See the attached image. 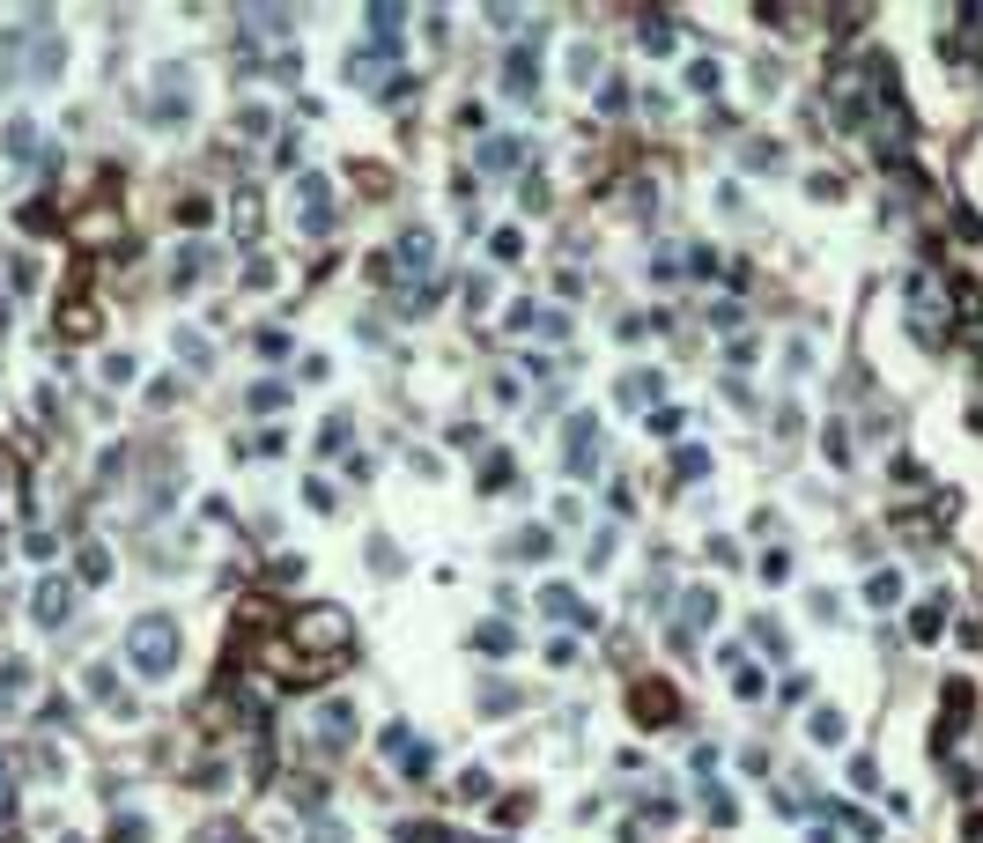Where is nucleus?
Returning a JSON list of instances; mask_svg holds the SVG:
<instances>
[{
    "label": "nucleus",
    "mask_w": 983,
    "mask_h": 843,
    "mask_svg": "<svg viewBox=\"0 0 983 843\" xmlns=\"http://www.w3.org/2000/svg\"><path fill=\"white\" fill-rule=\"evenodd\" d=\"M289 636H296V644L311 651L318 666H333L340 651H348V614H340V607H304V614H296V629H289Z\"/></svg>",
    "instance_id": "1"
},
{
    "label": "nucleus",
    "mask_w": 983,
    "mask_h": 843,
    "mask_svg": "<svg viewBox=\"0 0 983 843\" xmlns=\"http://www.w3.org/2000/svg\"><path fill=\"white\" fill-rule=\"evenodd\" d=\"M126 651H134V666H141V673H170V666H178V622L148 614V622H134Z\"/></svg>",
    "instance_id": "2"
},
{
    "label": "nucleus",
    "mask_w": 983,
    "mask_h": 843,
    "mask_svg": "<svg viewBox=\"0 0 983 843\" xmlns=\"http://www.w3.org/2000/svg\"><path fill=\"white\" fill-rule=\"evenodd\" d=\"M910 326L924 333V341H947V296H939V274H917L910 281Z\"/></svg>",
    "instance_id": "3"
},
{
    "label": "nucleus",
    "mask_w": 983,
    "mask_h": 843,
    "mask_svg": "<svg viewBox=\"0 0 983 843\" xmlns=\"http://www.w3.org/2000/svg\"><path fill=\"white\" fill-rule=\"evenodd\" d=\"M562 459H570V474H592L599 466V422L592 415H577L570 429H562Z\"/></svg>",
    "instance_id": "4"
},
{
    "label": "nucleus",
    "mask_w": 983,
    "mask_h": 843,
    "mask_svg": "<svg viewBox=\"0 0 983 843\" xmlns=\"http://www.w3.org/2000/svg\"><path fill=\"white\" fill-rule=\"evenodd\" d=\"M30 614H37L45 629H60L67 614H74V585H67V577H45V585H37V599H30Z\"/></svg>",
    "instance_id": "5"
},
{
    "label": "nucleus",
    "mask_w": 983,
    "mask_h": 843,
    "mask_svg": "<svg viewBox=\"0 0 983 843\" xmlns=\"http://www.w3.org/2000/svg\"><path fill=\"white\" fill-rule=\"evenodd\" d=\"M326 208H333V185H326V178H304V230H311V237H326V230H333V215H326Z\"/></svg>",
    "instance_id": "6"
},
{
    "label": "nucleus",
    "mask_w": 983,
    "mask_h": 843,
    "mask_svg": "<svg viewBox=\"0 0 983 843\" xmlns=\"http://www.w3.org/2000/svg\"><path fill=\"white\" fill-rule=\"evenodd\" d=\"M629 703H636V718H644V725H666V718H673V696H666V681H644Z\"/></svg>",
    "instance_id": "7"
},
{
    "label": "nucleus",
    "mask_w": 983,
    "mask_h": 843,
    "mask_svg": "<svg viewBox=\"0 0 983 843\" xmlns=\"http://www.w3.org/2000/svg\"><path fill=\"white\" fill-rule=\"evenodd\" d=\"M503 89H510V97H525V104H533V45H518V52L503 60Z\"/></svg>",
    "instance_id": "8"
},
{
    "label": "nucleus",
    "mask_w": 983,
    "mask_h": 843,
    "mask_svg": "<svg viewBox=\"0 0 983 843\" xmlns=\"http://www.w3.org/2000/svg\"><path fill=\"white\" fill-rule=\"evenodd\" d=\"M74 237H82V245H111V237H119V215H111V208H89L82 222H74Z\"/></svg>",
    "instance_id": "9"
},
{
    "label": "nucleus",
    "mask_w": 983,
    "mask_h": 843,
    "mask_svg": "<svg viewBox=\"0 0 983 843\" xmlns=\"http://www.w3.org/2000/svg\"><path fill=\"white\" fill-rule=\"evenodd\" d=\"M429 259H437L429 230H407V237H400V267H407V274H429Z\"/></svg>",
    "instance_id": "10"
},
{
    "label": "nucleus",
    "mask_w": 983,
    "mask_h": 843,
    "mask_svg": "<svg viewBox=\"0 0 983 843\" xmlns=\"http://www.w3.org/2000/svg\"><path fill=\"white\" fill-rule=\"evenodd\" d=\"M481 163H488V171H518V163H525V141H488Z\"/></svg>",
    "instance_id": "11"
},
{
    "label": "nucleus",
    "mask_w": 983,
    "mask_h": 843,
    "mask_svg": "<svg viewBox=\"0 0 983 843\" xmlns=\"http://www.w3.org/2000/svg\"><path fill=\"white\" fill-rule=\"evenodd\" d=\"M30 148H37V126H30V119H15V126H8V163H37Z\"/></svg>",
    "instance_id": "12"
},
{
    "label": "nucleus",
    "mask_w": 983,
    "mask_h": 843,
    "mask_svg": "<svg viewBox=\"0 0 983 843\" xmlns=\"http://www.w3.org/2000/svg\"><path fill=\"white\" fill-rule=\"evenodd\" d=\"M207 267H215V252H207V245H185L178 252V281H200Z\"/></svg>",
    "instance_id": "13"
},
{
    "label": "nucleus",
    "mask_w": 983,
    "mask_h": 843,
    "mask_svg": "<svg viewBox=\"0 0 983 843\" xmlns=\"http://www.w3.org/2000/svg\"><path fill=\"white\" fill-rule=\"evenodd\" d=\"M60 326H67V341H89V326H97V311H89V304H67V311H60Z\"/></svg>",
    "instance_id": "14"
},
{
    "label": "nucleus",
    "mask_w": 983,
    "mask_h": 843,
    "mask_svg": "<svg viewBox=\"0 0 983 843\" xmlns=\"http://www.w3.org/2000/svg\"><path fill=\"white\" fill-rule=\"evenodd\" d=\"M651 392H658V378H651V370H636V378H621V407H629V400H636V407H644V400H651Z\"/></svg>",
    "instance_id": "15"
},
{
    "label": "nucleus",
    "mask_w": 983,
    "mask_h": 843,
    "mask_svg": "<svg viewBox=\"0 0 983 843\" xmlns=\"http://www.w3.org/2000/svg\"><path fill=\"white\" fill-rule=\"evenodd\" d=\"M939 614H947V599H924V607L910 614V629H917V636H939Z\"/></svg>",
    "instance_id": "16"
},
{
    "label": "nucleus",
    "mask_w": 983,
    "mask_h": 843,
    "mask_svg": "<svg viewBox=\"0 0 983 843\" xmlns=\"http://www.w3.org/2000/svg\"><path fill=\"white\" fill-rule=\"evenodd\" d=\"M111 577V555L104 548H82V585H104Z\"/></svg>",
    "instance_id": "17"
},
{
    "label": "nucleus",
    "mask_w": 983,
    "mask_h": 843,
    "mask_svg": "<svg viewBox=\"0 0 983 843\" xmlns=\"http://www.w3.org/2000/svg\"><path fill=\"white\" fill-rule=\"evenodd\" d=\"M710 614H717V599H710V592H688V607H680V629H688V622H710Z\"/></svg>",
    "instance_id": "18"
},
{
    "label": "nucleus",
    "mask_w": 983,
    "mask_h": 843,
    "mask_svg": "<svg viewBox=\"0 0 983 843\" xmlns=\"http://www.w3.org/2000/svg\"><path fill=\"white\" fill-rule=\"evenodd\" d=\"M237 237H244V245H252V237H259V200H252V193L237 200Z\"/></svg>",
    "instance_id": "19"
},
{
    "label": "nucleus",
    "mask_w": 983,
    "mask_h": 843,
    "mask_svg": "<svg viewBox=\"0 0 983 843\" xmlns=\"http://www.w3.org/2000/svg\"><path fill=\"white\" fill-rule=\"evenodd\" d=\"M814 740H843V718H836V710H814Z\"/></svg>",
    "instance_id": "20"
},
{
    "label": "nucleus",
    "mask_w": 983,
    "mask_h": 843,
    "mask_svg": "<svg viewBox=\"0 0 983 843\" xmlns=\"http://www.w3.org/2000/svg\"><path fill=\"white\" fill-rule=\"evenodd\" d=\"M0 807H15V799H8V762H0Z\"/></svg>",
    "instance_id": "21"
},
{
    "label": "nucleus",
    "mask_w": 983,
    "mask_h": 843,
    "mask_svg": "<svg viewBox=\"0 0 983 843\" xmlns=\"http://www.w3.org/2000/svg\"><path fill=\"white\" fill-rule=\"evenodd\" d=\"M969 843H983V814H969Z\"/></svg>",
    "instance_id": "22"
}]
</instances>
